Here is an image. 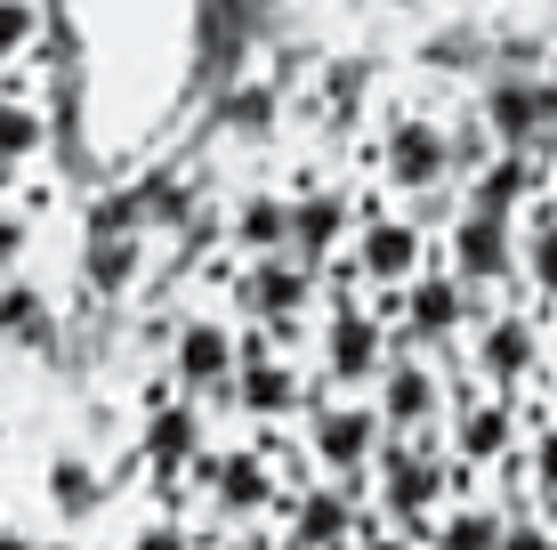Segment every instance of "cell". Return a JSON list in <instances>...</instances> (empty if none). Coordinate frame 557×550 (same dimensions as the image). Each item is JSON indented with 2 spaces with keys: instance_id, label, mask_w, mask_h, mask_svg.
<instances>
[{
  "instance_id": "obj_1",
  "label": "cell",
  "mask_w": 557,
  "mask_h": 550,
  "mask_svg": "<svg viewBox=\"0 0 557 550\" xmlns=\"http://www.w3.org/2000/svg\"><path fill=\"white\" fill-rule=\"evenodd\" d=\"M469 478H476V469H460L436 429H429V438H396V429H388L380 453H372V518L396 526V535H412V542H429V518L453 494H469Z\"/></svg>"
},
{
  "instance_id": "obj_2",
  "label": "cell",
  "mask_w": 557,
  "mask_h": 550,
  "mask_svg": "<svg viewBox=\"0 0 557 550\" xmlns=\"http://www.w3.org/2000/svg\"><path fill=\"white\" fill-rule=\"evenodd\" d=\"M315 300H323V268H307L292 252H267V259H243V276L226 283V316L235 325H259L275 349L299 356V340L315 332Z\"/></svg>"
},
{
  "instance_id": "obj_3",
  "label": "cell",
  "mask_w": 557,
  "mask_h": 550,
  "mask_svg": "<svg viewBox=\"0 0 557 550\" xmlns=\"http://www.w3.org/2000/svg\"><path fill=\"white\" fill-rule=\"evenodd\" d=\"M460 372L485 381V389H517V396H525L549 372V325H542V308H533V300H493V308L469 325V340H460Z\"/></svg>"
},
{
  "instance_id": "obj_4",
  "label": "cell",
  "mask_w": 557,
  "mask_h": 550,
  "mask_svg": "<svg viewBox=\"0 0 557 550\" xmlns=\"http://www.w3.org/2000/svg\"><path fill=\"white\" fill-rule=\"evenodd\" d=\"M372 170H380V186H388L396 203H420V195L460 186V179H453L445 113H429V106H388V122H380V138H372Z\"/></svg>"
},
{
  "instance_id": "obj_5",
  "label": "cell",
  "mask_w": 557,
  "mask_h": 550,
  "mask_svg": "<svg viewBox=\"0 0 557 550\" xmlns=\"http://www.w3.org/2000/svg\"><path fill=\"white\" fill-rule=\"evenodd\" d=\"M436 259V235L412 211H396L388 195H356V235H348V268L363 292H405V283Z\"/></svg>"
},
{
  "instance_id": "obj_6",
  "label": "cell",
  "mask_w": 557,
  "mask_h": 550,
  "mask_svg": "<svg viewBox=\"0 0 557 550\" xmlns=\"http://www.w3.org/2000/svg\"><path fill=\"white\" fill-rule=\"evenodd\" d=\"M436 438H445V453L460 469H493L502 453L525 445V396L469 381L460 356H453V405H445V421H436Z\"/></svg>"
},
{
  "instance_id": "obj_7",
  "label": "cell",
  "mask_w": 557,
  "mask_h": 550,
  "mask_svg": "<svg viewBox=\"0 0 557 550\" xmlns=\"http://www.w3.org/2000/svg\"><path fill=\"white\" fill-rule=\"evenodd\" d=\"M380 438H388V421L372 396H307L299 413V462H315V478H363Z\"/></svg>"
},
{
  "instance_id": "obj_8",
  "label": "cell",
  "mask_w": 557,
  "mask_h": 550,
  "mask_svg": "<svg viewBox=\"0 0 557 550\" xmlns=\"http://www.w3.org/2000/svg\"><path fill=\"white\" fill-rule=\"evenodd\" d=\"M372 405H380V421H388L396 438H429V429L445 421V405H453V356L405 349V340L388 332V365H380V381H372Z\"/></svg>"
},
{
  "instance_id": "obj_9",
  "label": "cell",
  "mask_w": 557,
  "mask_h": 550,
  "mask_svg": "<svg viewBox=\"0 0 557 550\" xmlns=\"http://www.w3.org/2000/svg\"><path fill=\"white\" fill-rule=\"evenodd\" d=\"M235 316L226 308H195V316H178L162 340V372L178 381L195 405H226V389H235Z\"/></svg>"
},
{
  "instance_id": "obj_10",
  "label": "cell",
  "mask_w": 557,
  "mask_h": 550,
  "mask_svg": "<svg viewBox=\"0 0 557 550\" xmlns=\"http://www.w3.org/2000/svg\"><path fill=\"white\" fill-rule=\"evenodd\" d=\"M436 259L485 300H525L517 292V227L509 219H485V211H453L436 227Z\"/></svg>"
},
{
  "instance_id": "obj_11",
  "label": "cell",
  "mask_w": 557,
  "mask_h": 550,
  "mask_svg": "<svg viewBox=\"0 0 557 550\" xmlns=\"http://www.w3.org/2000/svg\"><path fill=\"white\" fill-rule=\"evenodd\" d=\"M202 445H210V405H195L170 372H153L146 396H138V462L153 478H178Z\"/></svg>"
},
{
  "instance_id": "obj_12",
  "label": "cell",
  "mask_w": 557,
  "mask_h": 550,
  "mask_svg": "<svg viewBox=\"0 0 557 550\" xmlns=\"http://www.w3.org/2000/svg\"><path fill=\"white\" fill-rule=\"evenodd\" d=\"M307 372H299V356L292 349H267V356H243L235 365V389H226V413H243L251 429H283V421H299L307 413Z\"/></svg>"
},
{
  "instance_id": "obj_13",
  "label": "cell",
  "mask_w": 557,
  "mask_h": 550,
  "mask_svg": "<svg viewBox=\"0 0 557 550\" xmlns=\"http://www.w3.org/2000/svg\"><path fill=\"white\" fill-rule=\"evenodd\" d=\"M356 235V195L332 179H299L292 186V259H307V268H332L339 252H348Z\"/></svg>"
},
{
  "instance_id": "obj_14",
  "label": "cell",
  "mask_w": 557,
  "mask_h": 550,
  "mask_svg": "<svg viewBox=\"0 0 557 550\" xmlns=\"http://www.w3.org/2000/svg\"><path fill=\"white\" fill-rule=\"evenodd\" d=\"M542 186H549V162L525 155V146H502L485 170H469V179H460V211H485V219H509V227H517V211H525Z\"/></svg>"
},
{
  "instance_id": "obj_15",
  "label": "cell",
  "mask_w": 557,
  "mask_h": 550,
  "mask_svg": "<svg viewBox=\"0 0 557 550\" xmlns=\"http://www.w3.org/2000/svg\"><path fill=\"white\" fill-rule=\"evenodd\" d=\"M517 292L542 308V325L557 316V195H542L517 211Z\"/></svg>"
},
{
  "instance_id": "obj_16",
  "label": "cell",
  "mask_w": 557,
  "mask_h": 550,
  "mask_svg": "<svg viewBox=\"0 0 557 550\" xmlns=\"http://www.w3.org/2000/svg\"><path fill=\"white\" fill-rule=\"evenodd\" d=\"M0 340L9 349H25V356H57V340H65V316H57V300H49V283L41 276H0Z\"/></svg>"
},
{
  "instance_id": "obj_17",
  "label": "cell",
  "mask_w": 557,
  "mask_h": 550,
  "mask_svg": "<svg viewBox=\"0 0 557 550\" xmlns=\"http://www.w3.org/2000/svg\"><path fill=\"white\" fill-rule=\"evenodd\" d=\"M226 252H235V259L292 252V195H275V186L235 195V203H226Z\"/></svg>"
},
{
  "instance_id": "obj_18",
  "label": "cell",
  "mask_w": 557,
  "mask_h": 550,
  "mask_svg": "<svg viewBox=\"0 0 557 550\" xmlns=\"http://www.w3.org/2000/svg\"><path fill=\"white\" fill-rule=\"evenodd\" d=\"M476 113H485V130L502 146L542 155V82H525V73H493L485 98H476Z\"/></svg>"
},
{
  "instance_id": "obj_19",
  "label": "cell",
  "mask_w": 557,
  "mask_h": 550,
  "mask_svg": "<svg viewBox=\"0 0 557 550\" xmlns=\"http://www.w3.org/2000/svg\"><path fill=\"white\" fill-rule=\"evenodd\" d=\"M41 494H49V510H57L65 526H89V518L113 502V478L89 462V453H57V462L41 469Z\"/></svg>"
},
{
  "instance_id": "obj_20",
  "label": "cell",
  "mask_w": 557,
  "mask_h": 550,
  "mask_svg": "<svg viewBox=\"0 0 557 550\" xmlns=\"http://www.w3.org/2000/svg\"><path fill=\"white\" fill-rule=\"evenodd\" d=\"M49 146H57V122L41 98H0V179L49 162Z\"/></svg>"
},
{
  "instance_id": "obj_21",
  "label": "cell",
  "mask_w": 557,
  "mask_h": 550,
  "mask_svg": "<svg viewBox=\"0 0 557 550\" xmlns=\"http://www.w3.org/2000/svg\"><path fill=\"white\" fill-rule=\"evenodd\" d=\"M493 542H502V502L453 494V502L429 518V542H420V550H493Z\"/></svg>"
},
{
  "instance_id": "obj_22",
  "label": "cell",
  "mask_w": 557,
  "mask_h": 550,
  "mask_svg": "<svg viewBox=\"0 0 557 550\" xmlns=\"http://www.w3.org/2000/svg\"><path fill=\"white\" fill-rule=\"evenodd\" d=\"M82 276H89V292H98V300L138 292V276H146V235H89Z\"/></svg>"
},
{
  "instance_id": "obj_23",
  "label": "cell",
  "mask_w": 557,
  "mask_h": 550,
  "mask_svg": "<svg viewBox=\"0 0 557 550\" xmlns=\"http://www.w3.org/2000/svg\"><path fill=\"white\" fill-rule=\"evenodd\" d=\"M525 478H533V502H557V413L549 405H525Z\"/></svg>"
},
{
  "instance_id": "obj_24",
  "label": "cell",
  "mask_w": 557,
  "mask_h": 550,
  "mask_svg": "<svg viewBox=\"0 0 557 550\" xmlns=\"http://www.w3.org/2000/svg\"><path fill=\"white\" fill-rule=\"evenodd\" d=\"M41 33H49V16H41V0H0V73H16L33 49H41Z\"/></svg>"
},
{
  "instance_id": "obj_25",
  "label": "cell",
  "mask_w": 557,
  "mask_h": 550,
  "mask_svg": "<svg viewBox=\"0 0 557 550\" xmlns=\"http://www.w3.org/2000/svg\"><path fill=\"white\" fill-rule=\"evenodd\" d=\"M445 138H453V179H469V170H485L493 155H502V138L485 130V113H445Z\"/></svg>"
},
{
  "instance_id": "obj_26",
  "label": "cell",
  "mask_w": 557,
  "mask_h": 550,
  "mask_svg": "<svg viewBox=\"0 0 557 550\" xmlns=\"http://www.w3.org/2000/svg\"><path fill=\"white\" fill-rule=\"evenodd\" d=\"M89 235H146V179L138 186H106L98 211H89Z\"/></svg>"
},
{
  "instance_id": "obj_27",
  "label": "cell",
  "mask_w": 557,
  "mask_h": 550,
  "mask_svg": "<svg viewBox=\"0 0 557 550\" xmlns=\"http://www.w3.org/2000/svg\"><path fill=\"white\" fill-rule=\"evenodd\" d=\"M283 113V82H243L235 89V130H251V138H267Z\"/></svg>"
},
{
  "instance_id": "obj_28",
  "label": "cell",
  "mask_w": 557,
  "mask_h": 550,
  "mask_svg": "<svg viewBox=\"0 0 557 550\" xmlns=\"http://www.w3.org/2000/svg\"><path fill=\"white\" fill-rule=\"evenodd\" d=\"M25 252H33V211L16 195H0V276L25 268Z\"/></svg>"
},
{
  "instance_id": "obj_29",
  "label": "cell",
  "mask_w": 557,
  "mask_h": 550,
  "mask_svg": "<svg viewBox=\"0 0 557 550\" xmlns=\"http://www.w3.org/2000/svg\"><path fill=\"white\" fill-rule=\"evenodd\" d=\"M493 550H557V526L542 510H502V542Z\"/></svg>"
},
{
  "instance_id": "obj_30",
  "label": "cell",
  "mask_w": 557,
  "mask_h": 550,
  "mask_svg": "<svg viewBox=\"0 0 557 550\" xmlns=\"http://www.w3.org/2000/svg\"><path fill=\"white\" fill-rule=\"evenodd\" d=\"M122 550H202V542H195V526H186V518H170V510H162V518H146L138 535H122Z\"/></svg>"
},
{
  "instance_id": "obj_31",
  "label": "cell",
  "mask_w": 557,
  "mask_h": 550,
  "mask_svg": "<svg viewBox=\"0 0 557 550\" xmlns=\"http://www.w3.org/2000/svg\"><path fill=\"white\" fill-rule=\"evenodd\" d=\"M356 106H363V73H356V65H332V82H323V113H332V122H348Z\"/></svg>"
},
{
  "instance_id": "obj_32",
  "label": "cell",
  "mask_w": 557,
  "mask_h": 550,
  "mask_svg": "<svg viewBox=\"0 0 557 550\" xmlns=\"http://www.w3.org/2000/svg\"><path fill=\"white\" fill-rule=\"evenodd\" d=\"M195 542H202V550H275L267 535H251V526H202Z\"/></svg>"
},
{
  "instance_id": "obj_33",
  "label": "cell",
  "mask_w": 557,
  "mask_h": 550,
  "mask_svg": "<svg viewBox=\"0 0 557 550\" xmlns=\"http://www.w3.org/2000/svg\"><path fill=\"white\" fill-rule=\"evenodd\" d=\"M356 550H420L412 535H396V526H380L372 510H363V526H356Z\"/></svg>"
},
{
  "instance_id": "obj_34",
  "label": "cell",
  "mask_w": 557,
  "mask_h": 550,
  "mask_svg": "<svg viewBox=\"0 0 557 550\" xmlns=\"http://www.w3.org/2000/svg\"><path fill=\"white\" fill-rule=\"evenodd\" d=\"M0 550H41V535H25V526H0Z\"/></svg>"
},
{
  "instance_id": "obj_35",
  "label": "cell",
  "mask_w": 557,
  "mask_h": 550,
  "mask_svg": "<svg viewBox=\"0 0 557 550\" xmlns=\"http://www.w3.org/2000/svg\"><path fill=\"white\" fill-rule=\"evenodd\" d=\"M542 381H549V413H557V365H549V372H542Z\"/></svg>"
},
{
  "instance_id": "obj_36",
  "label": "cell",
  "mask_w": 557,
  "mask_h": 550,
  "mask_svg": "<svg viewBox=\"0 0 557 550\" xmlns=\"http://www.w3.org/2000/svg\"><path fill=\"white\" fill-rule=\"evenodd\" d=\"M549 195H557V155H549Z\"/></svg>"
},
{
  "instance_id": "obj_37",
  "label": "cell",
  "mask_w": 557,
  "mask_h": 550,
  "mask_svg": "<svg viewBox=\"0 0 557 550\" xmlns=\"http://www.w3.org/2000/svg\"><path fill=\"white\" fill-rule=\"evenodd\" d=\"M275 550H292V542H275Z\"/></svg>"
}]
</instances>
